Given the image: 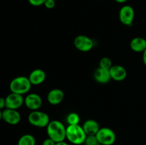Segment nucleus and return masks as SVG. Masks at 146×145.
<instances>
[{
	"label": "nucleus",
	"instance_id": "nucleus-1",
	"mask_svg": "<svg viewBox=\"0 0 146 145\" xmlns=\"http://www.w3.org/2000/svg\"><path fill=\"white\" fill-rule=\"evenodd\" d=\"M48 138L55 142H62L66 139V127L58 120L50 121L46 127Z\"/></svg>",
	"mask_w": 146,
	"mask_h": 145
},
{
	"label": "nucleus",
	"instance_id": "nucleus-2",
	"mask_svg": "<svg viewBox=\"0 0 146 145\" xmlns=\"http://www.w3.org/2000/svg\"><path fill=\"white\" fill-rule=\"evenodd\" d=\"M86 136L82 126L79 125H68L66 127V139L73 144H83L85 142Z\"/></svg>",
	"mask_w": 146,
	"mask_h": 145
},
{
	"label": "nucleus",
	"instance_id": "nucleus-3",
	"mask_svg": "<svg viewBox=\"0 0 146 145\" xmlns=\"http://www.w3.org/2000/svg\"><path fill=\"white\" fill-rule=\"evenodd\" d=\"M31 85H32L29 78L26 76H18L10 82L9 89L11 92L23 95L30 90Z\"/></svg>",
	"mask_w": 146,
	"mask_h": 145
},
{
	"label": "nucleus",
	"instance_id": "nucleus-4",
	"mask_svg": "<svg viewBox=\"0 0 146 145\" xmlns=\"http://www.w3.org/2000/svg\"><path fill=\"white\" fill-rule=\"evenodd\" d=\"M29 122L36 127H46L50 122L49 116L38 110L32 111L28 116Z\"/></svg>",
	"mask_w": 146,
	"mask_h": 145
},
{
	"label": "nucleus",
	"instance_id": "nucleus-5",
	"mask_svg": "<svg viewBox=\"0 0 146 145\" xmlns=\"http://www.w3.org/2000/svg\"><path fill=\"white\" fill-rule=\"evenodd\" d=\"M96 136L101 145H113L116 140L114 131L108 127L100 128Z\"/></svg>",
	"mask_w": 146,
	"mask_h": 145
},
{
	"label": "nucleus",
	"instance_id": "nucleus-6",
	"mask_svg": "<svg viewBox=\"0 0 146 145\" xmlns=\"http://www.w3.org/2000/svg\"><path fill=\"white\" fill-rule=\"evenodd\" d=\"M74 44L76 48L82 52L90 51L94 46V42L92 39L85 35L77 36L74 38Z\"/></svg>",
	"mask_w": 146,
	"mask_h": 145
},
{
	"label": "nucleus",
	"instance_id": "nucleus-7",
	"mask_svg": "<svg viewBox=\"0 0 146 145\" xmlns=\"http://www.w3.org/2000/svg\"><path fill=\"white\" fill-rule=\"evenodd\" d=\"M135 17L133 8L129 5H125L120 9L119 19L123 24L131 26L133 24Z\"/></svg>",
	"mask_w": 146,
	"mask_h": 145
},
{
	"label": "nucleus",
	"instance_id": "nucleus-8",
	"mask_svg": "<svg viewBox=\"0 0 146 145\" xmlns=\"http://www.w3.org/2000/svg\"><path fill=\"white\" fill-rule=\"evenodd\" d=\"M6 108L12 109H18L24 104V99L19 94L11 92L5 98Z\"/></svg>",
	"mask_w": 146,
	"mask_h": 145
},
{
	"label": "nucleus",
	"instance_id": "nucleus-9",
	"mask_svg": "<svg viewBox=\"0 0 146 145\" xmlns=\"http://www.w3.org/2000/svg\"><path fill=\"white\" fill-rule=\"evenodd\" d=\"M2 119L9 125H18L21 121V115L17 109L5 108L2 111Z\"/></svg>",
	"mask_w": 146,
	"mask_h": 145
},
{
	"label": "nucleus",
	"instance_id": "nucleus-10",
	"mask_svg": "<svg viewBox=\"0 0 146 145\" xmlns=\"http://www.w3.org/2000/svg\"><path fill=\"white\" fill-rule=\"evenodd\" d=\"M24 104L31 110H38L42 105V99L38 94H29L24 98Z\"/></svg>",
	"mask_w": 146,
	"mask_h": 145
},
{
	"label": "nucleus",
	"instance_id": "nucleus-11",
	"mask_svg": "<svg viewBox=\"0 0 146 145\" xmlns=\"http://www.w3.org/2000/svg\"><path fill=\"white\" fill-rule=\"evenodd\" d=\"M111 79L115 81H123L126 78L127 71L124 67L119 65H114L110 68Z\"/></svg>",
	"mask_w": 146,
	"mask_h": 145
},
{
	"label": "nucleus",
	"instance_id": "nucleus-12",
	"mask_svg": "<svg viewBox=\"0 0 146 145\" xmlns=\"http://www.w3.org/2000/svg\"><path fill=\"white\" fill-rule=\"evenodd\" d=\"M28 78L31 82V85H41L45 81L46 75L45 71H43V70L35 69L31 71Z\"/></svg>",
	"mask_w": 146,
	"mask_h": 145
},
{
	"label": "nucleus",
	"instance_id": "nucleus-13",
	"mask_svg": "<svg viewBox=\"0 0 146 145\" xmlns=\"http://www.w3.org/2000/svg\"><path fill=\"white\" fill-rule=\"evenodd\" d=\"M94 79L101 84L108 83L111 80L109 70L102 68H98L94 72Z\"/></svg>",
	"mask_w": 146,
	"mask_h": 145
},
{
	"label": "nucleus",
	"instance_id": "nucleus-14",
	"mask_svg": "<svg viewBox=\"0 0 146 145\" xmlns=\"http://www.w3.org/2000/svg\"><path fill=\"white\" fill-rule=\"evenodd\" d=\"M64 98V93L60 89H53L47 95V100L51 105H56L61 103Z\"/></svg>",
	"mask_w": 146,
	"mask_h": 145
},
{
	"label": "nucleus",
	"instance_id": "nucleus-15",
	"mask_svg": "<svg viewBox=\"0 0 146 145\" xmlns=\"http://www.w3.org/2000/svg\"><path fill=\"white\" fill-rule=\"evenodd\" d=\"M86 135H96L100 129L99 125L94 119H88L82 126Z\"/></svg>",
	"mask_w": 146,
	"mask_h": 145
},
{
	"label": "nucleus",
	"instance_id": "nucleus-16",
	"mask_svg": "<svg viewBox=\"0 0 146 145\" xmlns=\"http://www.w3.org/2000/svg\"><path fill=\"white\" fill-rule=\"evenodd\" d=\"M131 49L136 53H143L146 49V40L142 37H135L130 43Z\"/></svg>",
	"mask_w": 146,
	"mask_h": 145
},
{
	"label": "nucleus",
	"instance_id": "nucleus-17",
	"mask_svg": "<svg viewBox=\"0 0 146 145\" xmlns=\"http://www.w3.org/2000/svg\"><path fill=\"white\" fill-rule=\"evenodd\" d=\"M17 145H36V139L33 135L26 134L19 139Z\"/></svg>",
	"mask_w": 146,
	"mask_h": 145
},
{
	"label": "nucleus",
	"instance_id": "nucleus-18",
	"mask_svg": "<svg viewBox=\"0 0 146 145\" xmlns=\"http://www.w3.org/2000/svg\"><path fill=\"white\" fill-rule=\"evenodd\" d=\"M66 122L68 125H79L80 116L76 112H71L67 115Z\"/></svg>",
	"mask_w": 146,
	"mask_h": 145
},
{
	"label": "nucleus",
	"instance_id": "nucleus-19",
	"mask_svg": "<svg viewBox=\"0 0 146 145\" xmlns=\"http://www.w3.org/2000/svg\"><path fill=\"white\" fill-rule=\"evenodd\" d=\"M113 66L112 61L111 58H108V57H104L101 59L99 62V67L102 68H105V69L110 70V68Z\"/></svg>",
	"mask_w": 146,
	"mask_h": 145
},
{
	"label": "nucleus",
	"instance_id": "nucleus-20",
	"mask_svg": "<svg viewBox=\"0 0 146 145\" xmlns=\"http://www.w3.org/2000/svg\"><path fill=\"white\" fill-rule=\"evenodd\" d=\"M84 144L85 145H101L96 135H87Z\"/></svg>",
	"mask_w": 146,
	"mask_h": 145
},
{
	"label": "nucleus",
	"instance_id": "nucleus-21",
	"mask_svg": "<svg viewBox=\"0 0 146 145\" xmlns=\"http://www.w3.org/2000/svg\"><path fill=\"white\" fill-rule=\"evenodd\" d=\"M28 1L31 5L34 6V7H38V6L44 4L46 0H28Z\"/></svg>",
	"mask_w": 146,
	"mask_h": 145
},
{
	"label": "nucleus",
	"instance_id": "nucleus-22",
	"mask_svg": "<svg viewBox=\"0 0 146 145\" xmlns=\"http://www.w3.org/2000/svg\"><path fill=\"white\" fill-rule=\"evenodd\" d=\"M47 9H53L56 5L55 0H46L44 4Z\"/></svg>",
	"mask_w": 146,
	"mask_h": 145
},
{
	"label": "nucleus",
	"instance_id": "nucleus-23",
	"mask_svg": "<svg viewBox=\"0 0 146 145\" xmlns=\"http://www.w3.org/2000/svg\"><path fill=\"white\" fill-rule=\"evenodd\" d=\"M56 142H54V140H52L50 138H47V139H44L42 142V145H56Z\"/></svg>",
	"mask_w": 146,
	"mask_h": 145
},
{
	"label": "nucleus",
	"instance_id": "nucleus-24",
	"mask_svg": "<svg viewBox=\"0 0 146 145\" xmlns=\"http://www.w3.org/2000/svg\"><path fill=\"white\" fill-rule=\"evenodd\" d=\"M6 108V100L5 98L0 97V109H3Z\"/></svg>",
	"mask_w": 146,
	"mask_h": 145
},
{
	"label": "nucleus",
	"instance_id": "nucleus-25",
	"mask_svg": "<svg viewBox=\"0 0 146 145\" xmlns=\"http://www.w3.org/2000/svg\"><path fill=\"white\" fill-rule=\"evenodd\" d=\"M143 61L146 65V49L143 52Z\"/></svg>",
	"mask_w": 146,
	"mask_h": 145
},
{
	"label": "nucleus",
	"instance_id": "nucleus-26",
	"mask_svg": "<svg viewBox=\"0 0 146 145\" xmlns=\"http://www.w3.org/2000/svg\"><path fill=\"white\" fill-rule=\"evenodd\" d=\"M56 145H69L67 142H64V141H62V142H56Z\"/></svg>",
	"mask_w": 146,
	"mask_h": 145
},
{
	"label": "nucleus",
	"instance_id": "nucleus-27",
	"mask_svg": "<svg viewBox=\"0 0 146 145\" xmlns=\"http://www.w3.org/2000/svg\"><path fill=\"white\" fill-rule=\"evenodd\" d=\"M115 1H116V2L120 3V4H123V3L126 2V1H128V0H115Z\"/></svg>",
	"mask_w": 146,
	"mask_h": 145
},
{
	"label": "nucleus",
	"instance_id": "nucleus-28",
	"mask_svg": "<svg viewBox=\"0 0 146 145\" xmlns=\"http://www.w3.org/2000/svg\"><path fill=\"white\" fill-rule=\"evenodd\" d=\"M2 119V111L0 109V121Z\"/></svg>",
	"mask_w": 146,
	"mask_h": 145
}]
</instances>
